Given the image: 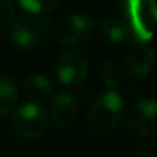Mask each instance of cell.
<instances>
[{"label":"cell","mask_w":157,"mask_h":157,"mask_svg":"<svg viewBox=\"0 0 157 157\" xmlns=\"http://www.w3.org/2000/svg\"><path fill=\"white\" fill-rule=\"evenodd\" d=\"M123 117V99L114 90L100 94L91 105L86 125L93 134L105 136L117 128Z\"/></svg>","instance_id":"obj_1"},{"label":"cell","mask_w":157,"mask_h":157,"mask_svg":"<svg viewBox=\"0 0 157 157\" xmlns=\"http://www.w3.org/2000/svg\"><path fill=\"white\" fill-rule=\"evenodd\" d=\"M52 29L51 20L45 14L23 13L16 16L10 25V39L22 49L33 48L49 37Z\"/></svg>","instance_id":"obj_2"},{"label":"cell","mask_w":157,"mask_h":157,"mask_svg":"<svg viewBox=\"0 0 157 157\" xmlns=\"http://www.w3.org/2000/svg\"><path fill=\"white\" fill-rule=\"evenodd\" d=\"M11 126L17 136L36 140L45 134L48 128V116L39 103L26 102L16 106L13 111Z\"/></svg>","instance_id":"obj_3"},{"label":"cell","mask_w":157,"mask_h":157,"mask_svg":"<svg viewBox=\"0 0 157 157\" xmlns=\"http://www.w3.org/2000/svg\"><path fill=\"white\" fill-rule=\"evenodd\" d=\"M96 23L88 14H69L57 25V40L69 48H78L90 43L94 37Z\"/></svg>","instance_id":"obj_4"},{"label":"cell","mask_w":157,"mask_h":157,"mask_svg":"<svg viewBox=\"0 0 157 157\" xmlns=\"http://www.w3.org/2000/svg\"><path fill=\"white\" fill-rule=\"evenodd\" d=\"M126 126L136 137H154L157 132V103L143 99L128 109Z\"/></svg>","instance_id":"obj_5"},{"label":"cell","mask_w":157,"mask_h":157,"mask_svg":"<svg viewBox=\"0 0 157 157\" xmlns=\"http://www.w3.org/2000/svg\"><path fill=\"white\" fill-rule=\"evenodd\" d=\"M90 71L88 59L83 52L69 49L63 52L56 62V75L66 86H77L80 85Z\"/></svg>","instance_id":"obj_6"},{"label":"cell","mask_w":157,"mask_h":157,"mask_svg":"<svg viewBox=\"0 0 157 157\" xmlns=\"http://www.w3.org/2000/svg\"><path fill=\"white\" fill-rule=\"evenodd\" d=\"M134 34L140 40H148L155 23V5L152 0H134L125 10Z\"/></svg>","instance_id":"obj_7"},{"label":"cell","mask_w":157,"mask_h":157,"mask_svg":"<svg viewBox=\"0 0 157 157\" xmlns=\"http://www.w3.org/2000/svg\"><path fill=\"white\" fill-rule=\"evenodd\" d=\"M78 111L77 100L72 94L62 91L54 96L49 105V119L57 128H66L69 126Z\"/></svg>","instance_id":"obj_8"},{"label":"cell","mask_w":157,"mask_h":157,"mask_svg":"<svg viewBox=\"0 0 157 157\" xmlns=\"http://www.w3.org/2000/svg\"><path fill=\"white\" fill-rule=\"evenodd\" d=\"M100 29H102V34L105 36V39H108L113 43H126L136 37L128 17L122 16V14H114V16L105 17L100 23Z\"/></svg>","instance_id":"obj_9"},{"label":"cell","mask_w":157,"mask_h":157,"mask_svg":"<svg viewBox=\"0 0 157 157\" xmlns=\"http://www.w3.org/2000/svg\"><path fill=\"white\" fill-rule=\"evenodd\" d=\"M154 51L145 43H137L128 51L125 63L134 77H145L154 68Z\"/></svg>","instance_id":"obj_10"},{"label":"cell","mask_w":157,"mask_h":157,"mask_svg":"<svg viewBox=\"0 0 157 157\" xmlns=\"http://www.w3.org/2000/svg\"><path fill=\"white\" fill-rule=\"evenodd\" d=\"M22 91L29 99V102L39 103V102L49 99V96L52 93V83L48 77L36 74V75H29L28 78L23 80Z\"/></svg>","instance_id":"obj_11"},{"label":"cell","mask_w":157,"mask_h":157,"mask_svg":"<svg viewBox=\"0 0 157 157\" xmlns=\"http://www.w3.org/2000/svg\"><path fill=\"white\" fill-rule=\"evenodd\" d=\"M19 103V90L14 80L0 75V117H5L16 109Z\"/></svg>","instance_id":"obj_12"},{"label":"cell","mask_w":157,"mask_h":157,"mask_svg":"<svg viewBox=\"0 0 157 157\" xmlns=\"http://www.w3.org/2000/svg\"><path fill=\"white\" fill-rule=\"evenodd\" d=\"M122 80V74H120V68L116 62L113 60H106L102 66V82L108 90H114L116 86H119Z\"/></svg>","instance_id":"obj_13"},{"label":"cell","mask_w":157,"mask_h":157,"mask_svg":"<svg viewBox=\"0 0 157 157\" xmlns=\"http://www.w3.org/2000/svg\"><path fill=\"white\" fill-rule=\"evenodd\" d=\"M17 3L25 10V13L45 14L56 8L59 0H17Z\"/></svg>","instance_id":"obj_14"},{"label":"cell","mask_w":157,"mask_h":157,"mask_svg":"<svg viewBox=\"0 0 157 157\" xmlns=\"http://www.w3.org/2000/svg\"><path fill=\"white\" fill-rule=\"evenodd\" d=\"M16 16L17 11L13 0H0V28L10 26Z\"/></svg>","instance_id":"obj_15"},{"label":"cell","mask_w":157,"mask_h":157,"mask_svg":"<svg viewBox=\"0 0 157 157\" xmlns=\"http://www.w3.org/2000/svg\"><path fill=\"white\" fill-rule=\"evenodd\" d=\"M131 157H151V152H149L148 146H145V145H137V146L132 149Z\"/></svg>","instance_id":"obj_16"},{"label":"cell","mask_w":157,"mask_h":157,"mask_svg":"<svg viewBox=\"0 0 157 157\" xmlns=\"http://www.w3.org/2000/svg\"><path fill=\"white\" fill-rule=\"evenodd\" d=\"M116 2H119V3L123 6V10H126V8H128V6H129L132 2H134V0H116Z\"/></svg>","instance_id":"obj_17"}]
</instances>
